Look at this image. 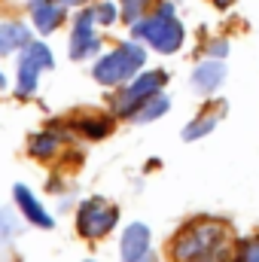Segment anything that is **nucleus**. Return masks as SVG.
<instances>
[{
    "mask_svg": "<svg viewBox=\"0 0 259 262\" xmlns=\"http://www.w3.org/2000/svg\"><path fill=\"white\" fill-rule=\"evenodd\" d=\"M226 229L213 220H201L186 226L174 238V259L177 262H220L226 253Z\"/></svg>",
    "mask_w": 259,
    "mask_h": 262,
    "instance_id": "1",
    "label": "nucleus"
},
{
    "mask_svg": "<svg viewBox=\"0 0 259 262\" xmlns=\"http://www.w3.org/2000/svg\"><path fill=\"white\" fill-rule=\"evenodd\" d=\"M131 34H134V40H143L146 46H153L162 55H174L186 40V28L174 15L171 3H159V9L153 15H146V18L140 15L137 21H131Z\"/></svg>",
    "mask_w": 259,
    "mask_h": 262,
    "instance_id": "2",
    "label": "nucleus"
},
{
    "mask_svg": "<svg viewBox=\"0 0 259 262\" xmlns=\"http://www.w3.org/2000/svg\"><path fill=\"white\" fill-rule=\"evenodd\" d=\"M143 64H146V49L137 40H125V43L113 46L104 58L95 61L92 76L101 85H125L143 70Z\"/></svg>",
    "mask_w": 259,
    "mask_h": 262,
    "instance_id": "3",
    "label": "nucleus"
},
{
    "mask_svg": "<svg viewBox=\"0 0 259 262\" xmlns=\"http://www.w3.org/2000/svg\"><path fill=\"white\" fill-rule=\"evenodd\" d=\"M55 58H52V49L46 43H37L31 40L21 52H18V67H15V92L21 98H31L40 85V76L46 70H52Z\"/></svg>",
    "mask_w": 259,
    "mask_h": 262,
    "instance_id": "4",
    "label": "nucleus"
},
{
    "mask_svg": "<svg viewBox=\"0 0 259 262\" xmlns=\"http://www.w3.org/2000/svg\"><path fill=\"white\" fill-rule=\"evenodd\" d=\"M116 223H119V207L110 204L107 198H85L76 210V229L89 241L110 235L116 229Z\"/></svg>",
    "mask_w": 259,
    "mask_h": 262,
    "instance_id": "5",
    "label": "nucleus"
},
{
    "mask_svg": "<svg viewBox=\"0 0 259 262\" xmlns=\"http://www.w3.org/2000/svg\"><path fill=\"white\" fill-rule=\"evenodd\" d=\"M165 79H168V73H165V70H146V73L134 76V82L128 79V85H125V89L116 95V101H113L116 113L131 119V116H134V110H137L143 101H149L153 95H159V92H162Z\"/></svg>",
    "mask_w": 259,
    "mask_h": 262,
    "instance_id": "6",
    "label": "nucleus"
},
{
    "mask_svg": "<svg viewBox=\"0 0 259 262\" xmlns=\"http://www.w3.org/2000/svg\"><path fill=\"white\" fill-rule=\"evenodd\" d=\"M95 9H85L76 15V25H73V34H70V58L73 61H82V58H92L98 49H101V40L95 34Z\"/></svg>",
    "mask_w": 259,
    "mask_h": 262,
    "instance_id": "7",
    "label": "nucleus"
},
{
    "mask_svg": "<svg viewBox=\"0 0 259 262\" xmlns=\"http://www.w3.org/2000/svg\"><path fill=\"white\" fill-rule=\"evenodd\" d=\"M119 253H122V262H156L153 235H149V226L146 223H131L128 229L122 232Z\"/></svg>",
    "mask_w": 259,
    "mask_h": 262,
    "instance_id": "8",
    "label": "nucleus"
},
{
    "mask_svg": "<svg viewBox=\"0 0 259 262\" xmlns=\"http://www.w3.org/2000/svg\"><path fill=\"white\" fill-rule=\"evenodd\" d=\"M12 198H15L18 213H21L31 226H40V229H52V226H55V220L49 216V210L43 207V201L34 195L25 183H15V186H12Z\"/></svg>",
    "mask_w": 259,
    "mask_h": 262,
    "instance_id": "9",
    "label": "nucleus"
},
{
    "mask_svg": "<svg viewBox=\"0 0 259 262\" xmlns=\"http://www.w3.org/2000/svg\"><path fill=\"white\" fill-rule=\"evenodd\" d=\"M64 18H67L64 3H58V0H31V21H34L37 34L58 31Z\"/></svg>",
    "mask_w": 259,
    "mask_h": 262,
    "instance_id": "10",
    "label": "nucleus"
},
{
    "mask_svg": "<svg viewBox=\"0 0 259 262\" xmlns=\"http://www.w3.org/2000/svg\"><path fill=\"white\" fill-rule=\"evenodd\" d=\"M226 82V64L220 61V58H204V61H198L192 70V89L195 92H201V95H210V92H217L220 85Z\"/></svg>",
    "mask_w": 259,
    "mask_h": 262,
    "instance_id": "11",
    "label": "nucleus"
},
{
    "mask_svg": "<svg viewBox=\"0 0 259 262\" xmlns=\"http://www.w3.org/2000/svg\"><path fill=\"white\" fill-rule=\"evenodd\" d=\"M31 43V31L21 21H0V55L21 52Z\"/></svg>",
    "mask_w": 259,
    "mask_h": 262,
    "instance_id": "12",
    "label": "nucleus"
},
{
    "mask_svg": "<svg viewBox=\"0 0 259 262\" xmlns=\"http://www.w3.org/2000/svg\"><path fill=\"white\" fill-rule=\"evenodd\" d=\"M223 113H226V104H217L213 110H201L192 122L183 128V140H189V143H192V140H201L204 134H210V131L217 128V122L223 119Z\"/></svg>",
    "mask_w": 259,
    "mask_h": 262,
    "instance_id": "13",
    "label": "nucleus"
},
{
    "mask_svg": "<svg viewBox=\"0 0 259 262\" xmlns=\"http://www.w3.org/2000/svg\"><path fill=\"white\" fill-rule=\"evenodd\" d=\"M168 110H171V101H168V95H162V92H159V95H153L149 101H143V104L134 110V116H131V119H134V122H153V119L165 116Z\"/></svg>",
    "mask_w": 259,
    "mask_h": 262,
    "instance_id": "14",
    "label": "nucleus"
},
{
    "mask_svg": "<svg viewBox=\"0 0 259 262\" xmlns=\"http://www.w3.org/2000/svg\"><path fill=\"white\" fill-rule=\"evenodd\" d=\"M58 146H61V140L52 131H40V134L31 137V156L34 159H55L58 156Z\"/></svg>",
    "mask_w": 259,
    "mask_h": 262,
    "instance_id": "15",
    "label": "nucleus"
},
{
    "mask_svg": "<svg viewBox=\"0 0 259 262\" xmlns=\"http://www.w3.org/2000/svg\"><path fill=\"white\" fill-rule=\"evenodd\" d=\"M73 128L79 131V134H85V137H92V140H98V137H104L107 131L113 128V125H110V119H79Z\"/></svg>",
    "mask_w": 259,
    "mask_h": 262,
    "instance_id": "16",
    "label": "nucleus"
},
{
    "mask_svg": "<svg viewBox=\"0 0 259 262\" xmlns=\"http://www.w3.org/2000/svg\"><path fill=\"white\" fill-rule=\"evenodd\" d=\"M116 18H119V6H116V3L107 0V3H98V6H95V21H98V25L110 28Z\"/></svg>",
    "mask_w": 259,
    "mask_h": 262,
    "instance_id": "17",
    "label": "nucleus"
},
{
    "mask_svg": "<svg viewBox=\"0 0 259 262\" xmlns=\"http://www.w3.org/2000/svg\"><path fill=\"white\" fill-rule=\"evenodd\" d=\"M238 262H259V235L241 241V247H238Z\"/></svg>",
    "mask_w": 259,
    "mask_h": 262,
    "instance_id": "18",
    "label": "nucleus"
},
{
    "mask_svg": "<svg viewBox=\"0 0 259 262\" xmlns=\"http://www.w3.org/2000/svg\"><path fill=\"white\" fill-rule=\"evenodd\" d=\"M122 3V15L128 18V21H137L143 12H146V6L153 3V0H119Z\"/></svg>",
    "mask_w": 259,
    "mask_h": 262,
    "instance_id": "19",
    "label": "nucleus"
},
{
    "mask_svg": "<svg viewBox=\"0 0 259 262\" xmlns=\"http://www.w3.org/2000/svg\"><path fill=\"white\" fill-rule=\"evenodd\" d=\"M226 52H229V43H226V40H217V43L207 46V55H210V58H226Z\"/></svg>",
    "mask_w": 259,
    "mask_h": 262,
    "instance_id": "20",
    "label": "nucleus"
},
{
    "mask_svg": "<svg viewBox=\"0 0 259 262\" xmlns=\"http://www.w3.org/2000/svg\"><path fill=\"white\" fill-rule=\"evenodd\" d=\"M213 3H217V6H220V9H226V6H232V3H235V0H213Z\"/></svg>",
    "mask_w": 259,
    "mask_h": 262,
    "instance_id": "21",
    "label": "nucleus"
},
{
    "mask_svg": "<svg viewBox=\"0 0 259 262\" xmlns=\"http://www.w3.org/2000/svg\"><path fill=\"white\" fill-rule=\"evenodd\" d=\"M58 3H64V6H73V3H85V0H58Z\"/></svg>",
    "mask_w": 259,
    "mask_h": 262,
    "instance_id": "22",
    "label": "nucleus"
},
{
    "mask_svg": "<svg viewBox=\"0 0 259 262\" xmlns=\"http://www.w3.org/2000/svg\"><path fill=\"white\" fill-rule=\"evenodd\" d=\"M0 89H6V76L3 73H0Z\"/></svg>",
    "mask_w": 259,
    "mask_h": 262,
    "instance_id": "23",
    "label": "nucleus"
},
{
    "mask_svg": "<svg viewBox=\"0 0 259 262\" xmlns=\"http://www.w3.org/2000/svg\"><path fill=\"white\" fill-rule=\"evenodd\" d=\"M82 262H95V259H82Z\"/></svg>",
    "mask_w": 259,
    "mask_h": 262,
    "instance_id": "24",
    "label": "nucleus"
}]
</instances>
